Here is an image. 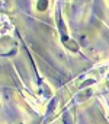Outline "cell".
<instances>
[{
	"instance_id": "cell-1",
	"label": "cell",
	"mask_w": 109,
	"mask_h": 124,
	"mask_svg": "<svg viewBox=\"0 0 109 124\" xmlns=\"http://www.w3.org/2000/svg\"><path fill=\"white\" fill-rule=\"evenodd\" d=\"M47 6H48V0H39L38 2V10H45L47 9Z\"/></svg>"
}]
</instances>
